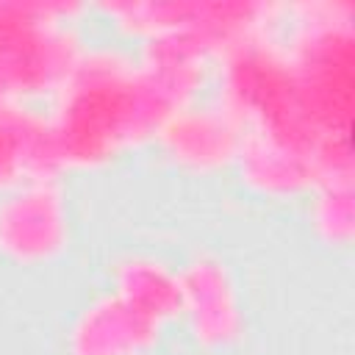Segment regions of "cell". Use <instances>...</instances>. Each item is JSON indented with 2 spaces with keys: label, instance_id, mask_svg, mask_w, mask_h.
<instances>
[{
  "label": "cell",
  "instance_id": "obj_1",
  "mask_svg": "<svg viewBox=\"0 0 355 355\" xmlns=\"http://www.w3.org/2000/svg\"><path fill=\"white\" fill-rule=\"evenodd\" d=\"M141 61L111 50H83L53 97L47 116L55 169H94L158 136L175 114Z\"/></svg>",
  "mask_w": 355,
  "mask_h": 355
},
{
  "label": "cell",
  "instance_id": "obj_2",
  "mask_svg": "<svg viewBox=\"0 0 355 355\" xmlns=\"http://www.w3.org/2000/svg\"><path fill=\"white\" fill-rule=\"evenodd\" d=\"M166 155L194 172L225 166L227 161H236L239 144H241V128L236 119L222 108H178L169 114V119L161 125L155 136Z\"/></svg>",
  "mask_w": 355,
  "mask_h": 355
},
{
  "label": "cell",
  "instance_id": "obj_3",
  "mask_svg": "<svg viewBox=\"0 0 355 355\" xmlns=\"http://www.w3.org/2000/svg\"><path fill=\"white\" fill-rule=\"evenodd\" d=\"M225 280L216 263L200 261L191 277L189 288H180V294H194L197 297V311H194V336L202 341L225 344L233 333V305L225 291Z\"/></svg>",
  "mask_w": 355,
  "mask_h": 355
},
{
  "label": "cell",
  "instance_id": "obj_4",
  "mask_svg": "<svg viewBox=\"0 0 355 355\" xmlns=\"http://www.w3.org/2000/svg\"><path fill=\"white\" fill-rule=\"evenodd\" d=\"M316 225L319 233L333 244H347L352 236V202L349 178H333L316 186Z\"/></svg>",
  "mask_w": 355,
  "mask_h": 355
}]
</instances>
